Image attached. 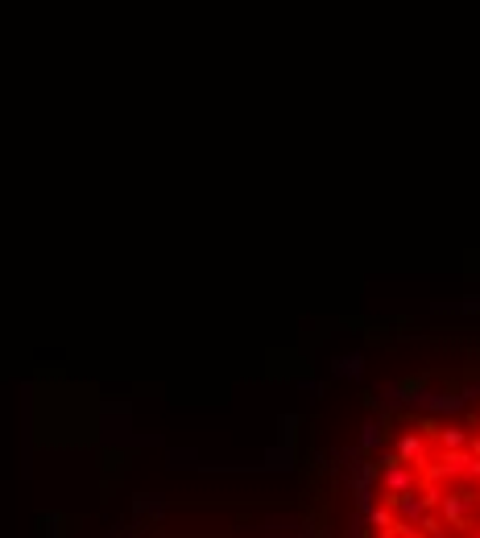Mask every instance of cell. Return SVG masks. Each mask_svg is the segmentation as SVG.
Wrapping results in <instances>:
<instances>
[{
    "label": "cell",
    "instance_id": "1",
    "mask_svg": "<svg viewBox=\"0 0 480 538\" xmlns=\"http://www.w3.org/2000/svg\"><path fill=\"white\" fill-rule=\"evenodd\" d=\"M414 431L377 460L373 538H480V418Z\"/></svg>",
    "mask_w": 480,
    "mask_h": 538
}]
</instances>
